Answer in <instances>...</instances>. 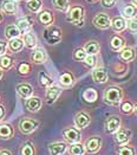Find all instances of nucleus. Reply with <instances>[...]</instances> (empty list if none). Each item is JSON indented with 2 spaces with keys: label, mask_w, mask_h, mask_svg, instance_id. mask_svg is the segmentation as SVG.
<instances>
[{
  "label": "nucleus",
  "mask_w": 137,
  "mask_h": 155,
  "mask_svg": "<svg viewBox=\"0 0 137 155\" xmlns=\"http://www.w3.org/2000/svg\"><path fill=\"white\" fill-rule=\"evenodd\" d=\"M66 21L78 27H83L85 21V7L82 5H73L69 7L66 12Z\"/></svg>",
  "instance_id": "obj_1"
},
{
  "label": "nucleus",
  "mask_w": 137,
  "mask_h": 155,
  "mask_svg": "<svg viewBox=\"0 0 137 155\" xmlns=\"http://www.w3.org/2000/svg\"><path fill=\"white\" fill-rule=\"evenodd\" d=\"M123 97H124L123 89L117 85H111V87L106 88L104 91V95H103L104 103L111 105V107L119 105V103L123 101Z\"/></svg>",
  "instance_id": "obj_2"
},
{
  "label": "nucleus",
  "mask_w": 137,
  "mask_h": 155,
  "mask_svg": "<svg viewBox=\"0 0 137 155\" xmlns=\"http://www.w3.org/2000/svg\"><path fill=\"white\" fill-rule=\"evenodd\" d=\"M43 37L46 40L47 44L50 45H54L58 44L63 38V31L60 27L56 25L46 26V28L43 32Z\"/></svg>",
  "instance_id": "obj_3"
},
{
  "label": "nucleus",
  "mask_w": 137,
  "mask_h": 155,
  "mask_svg": "<svg viewBox=\"0 0 137 155\" xmlns=\"http://www.w3.org/2000/svg\"><path fill=\"white\" fill-rule=\"evenodd\" d=\"M39 121L34 120V118H30V117H24L19 121V130L25 134V135H28L33 131L39 128Z\"/></svg>",
  "instance_id": "obj_4"
},
{
  "label": "nucleus",
  "mask_w": 137,
  "mask_h": 155,
  "mask_svg": "<svg viewBox=\"0 0 137 155\" xmlns=\"http://www.w3.org/2000/svg\"><path fill=\"white\" fill-rule=\"evenodd\" d=\"M102 144H103V140L99 135H93V136H90L85 141V150L89 154H96L98 153L102 148Z\"/></svg>",
  "instance_id": "obj_5"
},
{
  "label": "nucleus",
  "mask_w": 137,
  "mask_h": 155,
  "mask_svg": "<svg viewBox=\"0 0 137 155\" xmlns=\"http://www.w3.org/2000/svg\"><path fill=\"white\" fill-rule=\"evenodd\" d=\"M132 137V131L128 128H119L113 134V141L117 146H124L130 142Z\"/></svg>",
  "instance_id": "obj_6"
},
{
  "label": "nucleus",
  "mask_w": 137,
  "mask_h": 155,
  "mask_svg": "<svg viewBox=\"0 0 137 155\" xmlns=\"http://www.w3.org/2000/svg\"><path fill=\"white\" fill-rule=\"evenodd\" d=\"M63 137L67 143L73 144V143L80 142L82 134H80V130L77 129L76 127H69L63 130Z\"/></svg>",
  "instance_id": "obj_7"
},
{
  "label": "nucleus",
  "mask_w": 137,
  "mask_h": 155,
  "mask_svg": "<svg viewBox=\"0 0 137 155\" xmlns=\"http://www.w3.org/2000/svg\"><path fill=\"white\" fill-rule=\"evenodd\" d=\"M121 127H122V120H121V117L116 116V115L109 116L105 120V122H104V130H105V133L111 134V135H113Z\"/></svg>",
  "instance_id": "obj_8"
},
{
  "label": "nucleus",
  "mask_w": 137,
  "mask_h": 155,
  "mask_svg": "<svg viewBox=\"0 0 137 155\" xmlns=\"http://www.w3.org/2000/svg\"><path fill=\"white\" fill-rule=\"evenodd\" d=\"M92 24L99 30H106L111 26V19L106 13H98L93 17Z\"/></svg>",
  "instance_id": "obj_9"
},
{
  "label": "nucleus",
  "mask_w": 137,
  "mask_h": 155,
  "mask_svg": "<svg viewBox=\"0 0 137 155\" xmlns=\"http://www.w3.org/2000/svg\"><path fill=\"white\" fill-rule=\"evenodd\" d=\"M33 24H34V20H33V18L31 15L20 17V18H18V20L15 23L17 27L20 30L21 35H24L26 32H30L32 30V27H33Z\"/></svg>",
  "instance_id": "obj_10"
},
{
  "label": "nucleus",
  "mask_w": 137,
  "mask_h": 155,
  "mask_svg": "<svg viewBox=\"0 0 137 155\" xmlns=\"http://www.w3.org/2000/svg\"><path fill=\"white\" fill-rule=\"evenodd\" d=\"M73 122H75V127L77 129H85L91 123V116L85 111H79L75 115Z\"/></svg>",
  "instance_id": "obj_11"
},
{
  "label": "nucleus",
  "mask_w": 137,
  "mask_h": 155,
  "mask_svg": "<svg viewBox=\"0 0 137 155\" xmlns=\"http://www.w3.org/2000/svg\"><path fill=\"white\" fill-rule=\"evenodd\" d=\"M47 61V53L41 46H36L31 53V62L34 64H43Z\"/></svg>",
  "instance_id": "obj_12"
},
{
  "label": "nucleus",
  "mask_w": 137,
  "mask_h": 155,
  "mask_svg": "<svg viewBox=\"0 0 137 155\" xmlns=\"http://www.w3.org/2000/svg\"><path fill=\"white\" fill-rule=\"evenodd\" d=\"M62 94V88L58 87V85H51L50 88L46 89V92H45V98H46V103L51 105L53 104L60 96Z\"/></svg>",
  "instance_id": "obj_13"
},
{
  "label": "nucleus",
  "mask_w": 137,
  "mask_h": 155,
  "mask_svg": "<svg viewBox=\"0 0 137 155\" xmlns=\"http://www.w3.org/2000/svg\"><path fill=\"white\" fill-rule=\"evenodd\" d=\"M43 101L38 96H31L25 100V108L30 113H38L41 109Z\"/></svg>",
  "instance_id": "obj_14"
},
{
  "label": "nucleus",
  "mask_w": 137,
  "mask_h": 155,
  "mask_svg": "<svg viewBox=\"0 0 137 155\" xmlns=\"http://www.w3.org/2000/svg\"><path fill=\"white\" fill-rule=\"evenodd\" d=\"M91 76H92V79L98 83V84H104L108 82L109 79V75H108V71L104 69V68H95L92 69V72H91Z\"/></svg>",
  "instance_id": "obj_15"
},
{
  "label": "nucleus",
  "mask_w": 137,
  "mask_h": 155,
  "mask_svg": "<svg viewBox=\"0 0 137 155\" xmlns=\"http://www.w3.org/2000/svg\"><path fill=\"white\" fill-rule=\"evenodd\" d=\"M15 90H17V94L21 97V98H28L31 96H33V87L28 83H19L17 84L15 87Z\"/></svg>",
  "instance_id": "obj_16"
},
{
  "label": "nucleus",
  "mask_w": 137,
  "mask_h": 155,
  "mask_svg": "<svg viewBox=\"0 0 137 155\" xmlns=\"http://www.w3.org/2000/svg\"><path fill=\"white\" fill-rule=\"evenodd\" d=\"M118 56H119V58H121L123 62L130 63V62L135 61V58H136V51H135L134 48L124 46L121 51H118Z\"/></svg>",
  "instance_id": "obj_17"
},
{
  "label": "nucleus",
  "mask_w": 137,
  "mask_h": 155,
  "mask_svg": "<svg viewBox=\"0 0 137 155\" xmlns=\"http://www.w3.org/2000/svg\"><path fill=\"white\" fill-rule=\"evenodd\" d=\"M38 20H39L40 24H43L45 26L53 25L54 15H53V13L51 12L50 10H41L40 12L38 13Z\"/></svg>",
  "instance_id": "obj_18"
},
{
  "label": "nucleus",
  "mask_w": 137,
  "mask_h": 155,
  "mask_svg": "<svg viewBox=\"0 0 137 155\" xmlns=\"http://www.w3.org/2000/svg\"><path fill=\"white\" fill-rule=\"evenodd\" d=\"M75 76L70 71H64L59 76V84H60L62 88H71L75 84Z\"/></svg>",
  "instance_id": "obj_19"
},
{
  "label": "nucleus",
  "mask_w": 137,
  "mask_h": 155,
  "mask_svg": "<svg viewBox=\"0 0 137 155\" xmlns=\"http://www.w3.org/2000/svg\"><path fill=\"white\" fill-rule=\"evenodd\" d=\"M0 10L6 14H15L18 12V5L13 0H2L0 5Z\"/></svg>",
  "instance_id": "obj_20"
},
{
  "label": "nucleus",
  "mask_w": 137,
  "mask_h": 155,
  "mask_svg": "<svg viewBox=\"0 0 137 155\" xmlns=\"http://www.w3.org/2000/svg\"><path fill=\"white\" fill-rule=\"evenodd\" d=\"M111 27L112 30L117 33H121L123 32L125 28H126V20L122 15H117V17H113L111 19Z\"/></svg>",
  "instance_id": "obj_21"
},
{
  "label": "nucleus",
  "mask_w": 137,
  "mask_h": 155,
  "mask_svg": "<svg viewBox=\"0 0 137 155\" xmlns=\"http://www.w3.org/2000/svg\"><path fill=\"white\" fill-rule=\"evenodd\" d=\"M83 49L87 56H97L100 51V45L97 40H89L85 43Z\"/></svg>",
  "instance_id": "obj_22"
},
{
  "label": "nucleus",
  "mask_w": 137,
  "mask_h": 155,
  "mask_svg": "<svg viewBox=\"0 0 137 155\" xmlns=\"http://www.w3.org/2000/svg\"><path fill=\"white\" fill-rule=\"evenodd\" d=\"M67 146L64 142H53L49 144V152L51 155H63L66 153Z\"/></svg>",
  "instance_id": "obj_23"
},
{
  "label": "nucleus",
  "mask_w": 137,
  "mask_h": 155,
  "mask_svg": "<svg viewBox=\"0 0 137 155\" xmlns=\"http://www.w3.org/2000/svg\"><path fill=\"white\" fill-rule=\"evenodd\" d=\"M24 41L21 38H14L7 41V50L12 53H18L24 49Z\"/></svg>",
  "instance_id": "obj_24"
},
{
  "label": "nucleus",
  "mask_w": 137,
  "mask_h": 155,
  "mask_svg": "<svg viewBox=\"0 0 137 155\" xmlns=\"http://www.w3.org/2000/svg\"><path fill=\"white\" fill-rule=\"evenodd\" d=\"M82 98L84 100V102H86L89 104L95 103L98 100V92H97L96 89H93V88H87V89H85V90L83 91Z\"/></svg>",
  "instance_id": "obj_25"
},
{
  "label": "nucleus",
  "mask_w": 137,
  "mask_h": 155,
  "mask_svg": "<svg viewBox=\"0 0 137 155\" xmlns=\"http://www.w3.org/2000/svg\"><path fill=\"white\" fill-rule=\"evenodd\" d=\"M125 46V40L123 37H121L119 35H115L110 39V48L112 51H121Z\"/></svg>",
  "instance_id": "obj_26"
},
{
  "label": "nucleus",
  "mask_w": 137,
  "mask_h": 155,
  "mask_svg": "<svg viewBox=\"0 0 137 155\" xmlns=\"http://www.w3.org/2000/svg\"><path fill=\"white\" fill-rule=\"evenodd\" d=\"M21 36V32L20 30L17 27L15 24H11V25H7L5 27V37L7 40H11L14 38H20Z\"/></svg>",
  "instance_id": "obj_27"
},
{
  "label": "nucleus",
  "mask_w": 137,
  "mask_h": 155,
  "mask_svg": "<svg viewBox=\"0 0 137 155\" xmlns=\"http://www.w3.org/2000/svg\"><path fill=\"white\" fill-rule=\"evenodd\" d=\"M23 41H24V46L27 49H34L37 46V37L33 32H26L23 35Z\"/></svg>",
  "instance_id": "obj_28"
},
{
  "label": "nucleus",
  "mask_w": 137,
  "mask_h": 155,
  "mask_svg": "<svg viewBox=\"0 0 137 155\" xmlns=\"http://www.w3.org/2000/svg\"><path fill=\"white\" fill-rule=\"evenodd\" d=\"M14 135V129L10 123H2L0 124V139L2 140H10Z\"/></svg>",
  "instance_id": "obj_29"
},
{
  "label": "nucleus",
  "mask_w": 137,
  "mask_h": 155,
  "mask_svg": "<svg viewBox=\"0 0 137 155\" xmlns=\"http://www.w3.org/2000/svg\"><path fill=\"white\" fill-rule=\"evenodd\" d=\"M122 17L124 19H132V18H136L137 15V7L132 4H126L124 5V7L122 8Z\"/></svg>",
  "instance_id": "obj_30"
},
{
  "label": "nucleus",
  "mask_w": 137,
  "mask_h": 155,
  "mask_svg": "<svg viewBox=\"0 0 137 155\" xmlns=\"http://www.w3.org/2000/svg\"><path fill=\"white\" fill-rule=\"evenodd\" d=\"M26 7L31 13L38 14L43 10V0H28L26 1Z\"/></svg>",
  "instance_id": "obj_31"
},
{
  "label": "nucleus",
  "mask_w": 137,
  "mask_h": 155,
  "mask_svg": "<svg viewBox=\"0 0 137 155\" xmlns=\"http://www.w3.org/2000/svg\"><path fill=\"white\" fill-rule=\"evenodd\" d=\"M13 65H14V58L12 56L5 54V56L0 57V69L2 71H7V70L12 69Z\"/></svg>",
  "instance_id": "obj_32"
},
{
  "label": "nucleus",
  "mask_w": 137,
  "mask_h": 155,
  "mask_svg": "<svg viewBox=\"0 0 137 155\" xmlns=\"http://www.w3.org/2000/svg\"><path fill=\"white\" fill-rule=\"evenodd\" d=\"M38 81H39V84L40 87L47 89L50 88L51 85H53V79L50 75H47L46 72H39V76H38Z\"/></svg>",
  "instance_id": "obj_33"
},
{
  "label": "nucleus",
  "mask_w": 137,
  "mask_h": 155,
  "mask_svg": "<svg viewBox=\"0 0 137 155\" xmlns=\"http://www.w3.org/2000/svg\"><path fill=\"white\" fill-rule=\"evenodd\" d=\"M52 6L56 11L67 12L70 7V0H52Z\"/></svg>",
  "instance_id": "obj_34"
},
{
  "label": "nucleus",
  "mask_w": 137,
  "mask_h": 155,
  "mask_svg": "<svg viewBox=\"0 0 137 155\" xmlns=\"http://www.w3.org/2000/svg\"><path fill=\"white\" fill-rule=\"evenodd\" d=\"M69 153H70V155H85L86 154V150H85L84 144L78 142L73 143V144H71L69 147Z\"/></svg>",
  "instance_id": "obj_35"
},
{
  "label": "nucleus",
  "mask_w": 137,
  "mask_h": 155,
  "mask_svg": "<svg viewBox=\"0 0 137 155\" xmlns=\"http://www.w3.org/2000/svg\"><path fill=\"white\" fill-rule=\"evenodd\" d=\"M117 155H136V148L131 144H124V146H119Z\"/></svg>",
  "instance_id": "obj_36"
},
{
  "label": "nucleus",
  "mask_w": 137,
  "mask_h": 155,
  "mask_svg": "<svg viewBox=\"0 0 137 155\" xmlns=\"http://www.w3.org/2000/svg\"><path fill=\"white\" fill-rule=\"evenodd\" d=\"M20 155H36V148H34L33 143L30 142V141H26L21 146Z\"/></svg>",
  "instance_id": "obj_37"
},
{
  "label": "nucleus",
  "mask_w": 137,
  "mask_h": 155,
  "mask_svg": "<svg viewBox=\"0 0 137 155\" xmlns=\"http://www.w3.org/2000/svg\"><path fill=\"white\" fill-rule=\"evenodd\" d=\"M119 109H121V111L125 114V115H130V114H132L134 113V104L131 103L130 101H122L121 103H119Z\"/></svg>",
  "instance_id": "obj_38"
},
{
  "label": "nucleus",
  "mask_w": 137,
  "mask_h": 155,
  "mask_svg": "<svg viewBox=\"0 0 137 155\" xmlns=\"http://www.w3.org/2000/svg\"><path fill=\"white\" fill-rule=\"evenodd\" d=\"M31 64L30 63H26V62H23L18 65V74L21 75V76H27L31 74Z\"/></svg>",
  "instance_id": "obj_39"
},
{
  "label": "nucleus",
  "mask_w": 137,
  "mask_h": 155,
  "mask_svg": "<svg viewBox=\"0 0 137 155\" xmlns=\"http://www.w3.org/2000/svg\"><path fill=\"white\" fill-rule=\"evenodd\" d=\"M87 54L85 53L83 48H77L75 51H73V59L77 61V62H83Z\"/></svg>",
  "instance_id": "obj_40"
},
{
  "label": "nucleus",
  "mask_w": 137,
  "mask_h": 155,
  "mask_svg": "<svg viewBox=\"0 0 137 155\" xmlns=\"http://www.w3.org/2000/svg\"><path fill=\"white\" fill-rule=\"evenodd\" d=\"M83 63L89 69H95L97 66V58H96V56H86L85 59L83 61Z\"/></svg>",
  "instance_id": "obj_41"
},
{
  "label": "nucleus",
  "mask_w": 137,
  "mask_h": 155,
  "mask_svg": "<svg viewBox=\"0 0 137 155\" xmlns=\"http://www.w3.org/2000/svg\"><path fill=\"white\" fill-rule=\"evenodd\" d=\"M126 27L130 32L132 33H137V18H132V19H129L128 23H126Z\"/></svg>",
  "instance_id": "obj_42"
},
{
  "label": "nucleus",
  "mask_w": 137,
  "mask_h": 155,
  "mask_svg": "<svg viewBox=\"0 0 137 155\" xmlns=\"http://www.w3.org/2000/svg\"><path fill=\"white\" fill-rule=\"evenodd\" d=\"M100 4L105 8H112L116 5V0H100Z\"/></svg>",
  "instance_id": "obj_43"
},
{
  "label": "nucleus",
  "mask_w": 137,
  "mask_h": 155,
  "mask_svg": "<svg viewBox=\"0 0 137 155\" xmlns=\"http://www.w3.org/2000/svg\"><path fill=\"white\" fill-rule=\"evenodd\" d=\"M6 52H7V41L0 40V57L5 56Z\"/></svg>",
  "instance_id": "obj_44"
},
{
  "label": "nucleus",
  "mask_w": 137,
  "mask_h": 155,
  "mask_svg": "<svg viewBox=\"0 0 137 155\" xmlns=\"http://www.w3.org/2000/svg\"><path fill=\"white\" fill-rule=\"evenodd\" d=\"M5 114H6V109H5V107L2 104H0V121L5 117Z\"/></svg>",
  "instance_id": "obj_45"
},
{
  "label": "nucleus",
  "mask_w": 137,
  "mask_h": 155,
  "mask_svg": "<svg viewBox=\"0 0 137 155\" xmlns=\"http://www.w3.org/2000/svg\"><path fill=\"white\" fill-rule=\"evenodd\" d=\"M0 155H12V153L7 149H2V150H0Z\"/></svg>",
  "instance_id": "obj_46"
},
{
  "label": "nucleus",
  "mask_w": 137,
  "mask_h": 155,
  "mask_svg": "<svg viewBox=\"0 0 137 155\" xmlns=\"http://www.w3.org/2000/svg\"><path fill=\"white\" fill-rule=\"evenodd\" d=\"M2 20H4V14L1 12V10H0V24L2 23Z\"/></svg>",
  "instance_id": "obj_47"
},
{
  "label": "nucleus",
  "mask_w": 137,
  "mask_h": 155,
  "mask_svg": "<svg viewBox=\"0 0 137 155\" xmlns=\"http://www.w3.org/2000/svg\"><path fill=\"white\" fill-rule=\"evenodd\" d=\"M134 114H135V115H137V103L134 104Z\"/></svg>",
  "instance_id": "obj_48"
},
{
  "label": "nucleus",
  "mask_w": 137,
  "mask_h": 155,
  "mask_svg": "<svg viewBox=\"0 0 137 155\" xmlns=\"http://www.w3.org/2000/svg\"><path fill=\"white\" fill-rule=\"evenodd\" d=\"M87 2H90V4H95V2H97L98 0H86Z\"/></svg>",
  "instance_id": "obj_49"
},
{
  "label": "nucleus",
  "mask_w": 137,
  "mask_h": 155,
  "mask_svg": "<svg viewBox=\"0 0 137 155\" xmlns=\"http://www.w3.org/2000/svg\"><path fill=\"white\" fill-rule=\"evenodd\" d=\"M131 4H132V5H135V6L137 7V0H131Z\"/></svg>",
  "instance_id": "obj_50"
},
{
  "label": "nucleus",
  "mask_w": 137,
  "mask_h": 155,
  "mask_svg": "<svg viewBox=\"0 0 137 155\" xmlns=\"http://www.w3.org/2000/svg\"><path fill=\"white\" fill-rule=\"evenodd\" d=\"M2 76H4V71H2L1 69H0V79L2 78Z\"/></svg>",
  "instance_id": "obj_51"
},
{
  "label": "nucleus",
  "mask_w": 137,
  "mask_h": 155,
  "mask_svg": "<svg viewBox=\"0 0 137 155\" xmlns=\"http://www.w3.org/2000/svg\"><path fill=\"white\" fill-rule=\"evenodd\" d=\"M13 1H15V2H18V1H20V0H13Z\"/></svg>",
  "instance_id": "obj_52"
},
{
  "label": "nucleus",
  "mask_w": 137,
  "mask_h": 155,
  "mask_svg": "<svg viewBox=\"0 0 137 155\" xmlns=\"http://www.w3.org/2000/svg\"><path fill=\"white\" fill-rule=\"evenodd\" d=\"M26 1H28V0H26Z\"/></svg>",
  "instance_id": "obj_53"
}]
</instances>
